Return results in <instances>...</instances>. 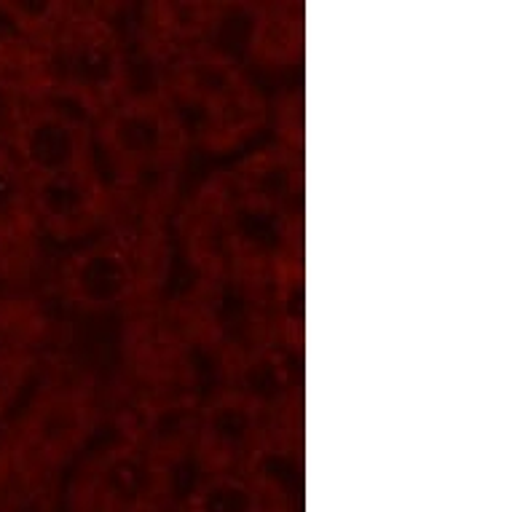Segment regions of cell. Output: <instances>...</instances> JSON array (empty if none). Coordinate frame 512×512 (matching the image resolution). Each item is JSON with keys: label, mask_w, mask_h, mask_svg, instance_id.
Returning <instances> with one entry per match:
<instances>
[{"label": "cell", "mask_w": 512, "mask_h": 512, "mask_svg": "<svg viewBox=\"0 0 512 512\" xmlns=\"http://www.w3.org/2000/svg\"><path fill=\"white\" fill-rule=\"evenodd\" d=\"M161 97L175 108L188 137L212 151L250 140L266 121L261 92L242 65L210 46H191L175 59Z\"/></svg>", "instance_id": "1"}, {"label": "cell", "mask_w": 512, "mask_h": 512, "mask_svg": "<svg viewBox=\"0 0 512 512\" xmlns=\"http://www.w3.org/2000/svg\"><path fill=\"white\" fill-rule=\"evenodd\" d=\"M303 30L298 17H287V14H266V17L255 19V30L250 35V46L255 57L263 62H295L301 54Z\"/></svg>", "instance_id": "12"}, {"label": "cell", "mask_w": 512, "mask_h": 512, "mask_svg": "<svg viewBox=\"0 0 512 512\" xmlns=\"http://www.w3.org/2000/svg\"><path fill=\"white\" fill-rule=\"evenodd\" d=\"M35 234L38 226L33 218L27 177L0 145V252L27 250Z\"/></svg>", "instance_id": "10"}, {"label": "cell", "mask_w": 512, "mask_h": 512, "mask_svg": "<svg viewBox=\"0 0 512 512\" xmlns=\"http://www.w3.org/2000/svg\"><path fill=\"white\" fill-rule=\"evenodd\" d=\"M263 432V405L247 392H223L212 397L196 419V445L215 472L250 454Z\"/></svg>", "instance_id": "9"}, {"label": "cell", "mask_w": 512, "mask_h": 512, "mask_svg": "<svg viewBox=\"0 0 512 512\" xmlns=\"http://www.w3.org/2000/svg\"><path fill=\"white\" fill-rule=\"evenodd\" d=\"M62 295L84 314H108L132 301L140 285L135 252L118 239H97L78 247L59 271Z\"/></svg>", "instance_id": "7"}, {"label": "cell", "mask_w": 512, "mask_h": 512, "mask_svg": "<svg viewBox=\"0 0 512 512\" xmlns=\"http://www.w3.org/2000/svg\"><path fill=\"white\" fill-rule=\"evenodd\" d=\"M41 46L49 57L51 100L100 118L129 94L124 41L105 17L70 6Z\"/></svg>", "instance_id": "2"}, {"label": "cell", "mask_w": 512, "mask_h": 512, "mask_svg": "<svg viewBox=\"0 0 512 512\" xmlns=\"http://www.w3.org/2000/svg\"><path fill=\"white\" fill-rule=\"evenodd\" d=\"M92 432V405L78 389H49L27 405L17 448L38 462H59Z\"/></svg>", "instance_id": "8"}, {"label": "cell", "mask_w": 512, "mask_h": 512, "mask_svg": "<svg viewBox=\"0 0 512 512\" xmlns=\"http://www.w3.org/2000/svg\"><path fill=\"white\" fill-rule=\"evenodd\" d=\"M97 153L113 167L118 180L143 183L183 164L191 137L183 121L161 94H126L94 126Z\"/></svg>", "instance_id": "3"}, {"label": "cell", "mask_w": 512, "mask_h": 512, "mask_svg": "<svg viewBox=\"0 0 512 512\" xmlns=\"http://www.w3.org/2000/svg\"><path fill=\"white\" fill-rule=\"evenodd\" d=\"M185 512H263L261 488L236 472H212L191 494Z\"/></svg>", "instance_id": "11"}, {"label": "cell", "mask_w": 512, "mask_h": 512, "mask_svg": "<svg viewBox=\"0 0 512 512\" xmlns=\"http://www.w3.org/2000/svg\"><path fill=\"white\" fill-rule=\"evenodd\" d=\"M68 9V3H57V0H3L0 3V14L11 25V33L35 43H43L57 30Z\"/></svg>", "instance_id": "13"}, {"label": "cell", "mask_w": 512, "mask_h": 512, "mask_svg": "<svg viewBox=\"0 0 512 512\" xmlns=\"http://www.w3.org/2000/svg\"><path fill=\"white\" fill-rule=\"evenodd\" d=\"M27 185L38 231L62 242L86 239L110 215V180L100 164Z\"/></svg>", "instance_id": "6"}, {"label": "cell", "mask_w": 512, "mask_h": 512, "mask_svg": "<svg viewBox=\"0 0 512 512\" xmlns=\"http://www.w3.org/2000/svg\"><path fill=\"white\" fill-rule=\"evenodd\" d=\"M3 148L27 180H46L100 164L89 118L57 100L17 102L9 113Z\"/></svg>", "instance_id": "4"}, {"label": "cell", "mask_w": 512, "mask_h": 512, "mask_svg": "<svg viewBox=\"0 0 512 512\" xmlns=\"http://www.w3.org/2000/svg\"><path fill=\"white\" fill-rule=\"evenodd\" d=\"M78 512H151L167 494V472L140 445H110L86 464Z\"/></svg>", "instance_id": "5"}, {"label": "cell", "mask_w": 512, "mask_h": 512, "mask_svg": "<svg viewBox=\"0 0 512 512\" xmlns=\"http://www.w3.org/2000/svg\"><path fill=\"white\" fill-rule=\"evenodd\" d=\"M3 467H6V462H3V456H0V475H3Z\"/></svg>", "instance_id": "15"}, {"label": "cell", "mask_w": 512, "mask_h": 512, "mask_svg": "<svg viewBox=\"0 0 512 512\" xmlns=\"http://www.w3.org/2000/svg\"><path fill=\"white\" fill-rule=\"evenodd\" d=\"M35 376L33 357L17 346L0 344V419H6L25 397Z\"/></svg>", "instance_id": "14"}]
</instances>
